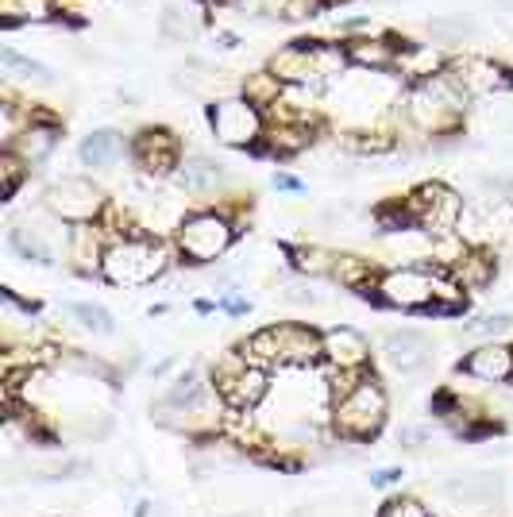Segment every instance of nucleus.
<instances>
[{"label":"nucleus","mask_w":513,"mask_h":517,"mask_svg":"<svg viewBox=\"0 0 513 517\" xmlns=\"http://www.w3.org/2000/svg\"><path fill=\"white\" fill-rule=\"evenodd\" d=\"M135 163L143 166V170H151V174H166L170 166L178 163V143H174V136L162 132V128L143 132V136L135 139Z\"/></svg>","instance_id":"f8f14e48"},{"label":"nucleus","mask_w":513,"mask_h":517,"mask_svg":"<svg viewBox=\"0 0 513 517\" xmlns=\"http://www.w3.org/2000/svg\"><path fill=\"white\" fill-rule=\"evenodd\" d=\"M378 301L398 305V309H429L432 305V274L405 267V271H390L378 282Z\"/></svg>","instance_id":"6e6552de"},{"label":"nucleus","mask_w":513,"mask_h":517,"mask_svg":"<svg viewBox=\"0 0 513 517\" xmlns=\"http://www.w3.org/2000/svg\"><path fill=\"white\" fill-rule=\"evenodd\" d=\"M70 313H74L89 332H101V336H108V332L116 328L112 325V313H108L105 305H93V301H74V305H70Z\"/></svg>","instance_id":"5701e85b"},{"label":"nucleus","mask_w":513,"mask_h":517,"mask_svg":"<svg viewBox=\"0 0 513 517\" xmlns=\"http://www.w3.org/2000/svg\"><path fill=\"white\" fill-rule=\"evenodd\" d=\"M4 16L8 24H16V16H47V0H4Z\"/></svg>","instance_id":"393cba45"},{"label":"nucleus","mask_w":513,"mask_h":517,"mask_svg":"<svg viewBox=\"0 0 513 517\" xmlns=\"http://www.w3.org/2000/svg\"><path fill=\"white\" fill-rule=\"evenodd\" d=\"M321 355V336L313 328L301 325H270L259 328L247 344H243V359L251 363H313Z\"/></svg>","instance_id":"f257e3e1"},{"label":"nucleus","mask_w":513,"mask_h":517,"mask_svg":"<svg viewBox=\"0 0 513 517\" xmlns=\"http://www.w3.org/2000/svg\"><path fill=\"white\" fill-rule=\"evenodd\" d=\"M47 205H51V213L58 220L85 224V220L97 217V209H101V190L93 182H85V178H62L47 193Z\"/></svg>","instance_id":"423d86ee"},{"label":"nucleus","mask_w":513,"mask_h":517,"mask_svg":"<svg viewBox=\"0 0 513 517\" xmlns=\"http://www.w3.org/2000/svg\"><path fill=\"white\" fill-rule=\"evenodd\" d=\"M498 4H506V8H513V0H498Z\"/></svg>","instance_id":"7c9ffc66"},{"label":"nucleus","mask_w":513,"mask_h":517,"mask_svg":"<svg viewBox=\"0 0 513 517\" xmlns=\"http://www.w3.org/2000/svg\"><path fill=\"white\" fill-rule=\"evenodd\" d=\"M378 517H429V514H425V506L413 502V498H394V502L382 506V514Z\"/></svg>","instance_id":"a878e982"},{"label":"nucleus","mask_w":513,"mask_h":517,"mask_svg":"<svg viewBox=\"0 0 513 517\" xmlns=\"http://www.w3.org/2000/svg\"><path fill=\"white\" fill-rule=\"evenodd\" d=\"M166 267H170V255L155 240H120V244L108 247L105 259H101V274H105L112 286L155 282Z\"/></svg>","instance_id":"f03ea898"},{"label":"nucleus","mask_w":513,"mask_h":517,"mask_svg":"<svg viewBox=\"0 0 513 517\" xmlns=\"http://www.w3.org/2000/svg\"><path fill=\"white\" fill-rule=\"evenodd\" d=\"M205 406V382L197 371H186V375H178L174 386L166 390V398H162V409H201Z\"/></svg>","instance_id":"f3484780"},{"label":"nucleus","mask_w":513,"mask_h":517,"mask_svg":"<svg viewBox=\"0 0 513 517\" xmlns=\"http://www.w3.org/2000/svg\"><path fill=\"white\" fill-rule=\"evenodd\" d=\"M209 120H213V136L220 143H228V147H247V143H255L259 132H263V116H259V109L247 97L216 101Z\"/></svg>","instance_id":"39448f33"},{"label":"nucleus","mask_w":513,"mask_h":517,"mask_svg":"<svg viewBox=\"0 0 513 517\" xmlns=\"http://www.w3.org/2000/svg\"><path fill=\"white\" fill-rule=\"evenodd\" d=\"M386 421V394L375 379H359L336 402V429L355 440H371Z\"/></svg>","instance_id":"7ed1b4c3"},{"label":"nucleus","mask_w":513,"mask_h":517,"mask_svg":"<svg viewBox=\"0 0 513 517\" xmlns=\"http://www.w3.org/2000/svg\"><path fill=\"white\" fill-rule=\"evenodd\" d=\"M382 359L398 371V375H417L429 367V336L417 328H402V332H386L382 336Z\"/></svg>","instance_id":"1a4fd4ad"},{"label":"nucleus","mask_w":513,"mask_h":517,"mask_svg":"<svg viewBox=\"0 0 513 517\" xmlns=\"http://www.w3.org/2000/svg\"><path fill=\"white\" fill-rule=\"evenodd\" d=\"M0 62H4L8 74H20V78H31V82H43V85L54 82V74L43 62H31V58H24L16 47H0Z\"/></svg>","instance_id":"412c9836"},{"label":"nucleus","mask_w":513,"mask_h":517,"mask_svg":"<svg viewBox=\"0 0 513 517\" xmlns=\"http://www.w3.org/2000/svg\"><path fill=\"white\" fill-rule=\"evenodd\" d=\"M321 352L340 367V371H359L367 363V340L355 328H332L321 336Z\"/></svg>","instance_id":"9b49d317"},{"label":"nucleus","mask_w":513,"mask_h":517,"mask_svg":"<svg viewBox=\"0 0 513 517\" xmlns=\"http://www.w3.org/2000/svg\"><path fill=\"white\" fill-rule=\"evenodd\" d=\"M274 186H278V190H301V182H297V178H290V174H274Z\"/></svg>","instance_id":"c756f323"},{"label":"nucleus","mask_w":513,"mask_h":517,"mask_svg":"<svg viewBox=\"0 0 513 517\" xmlns=\"http://www.w3.org/2000/svg\"><path fill=\"white\" fill-rule=\"evenodd\" d=\"M120 151H124V139H120V132H112V128H101V132H89V136L81 139L78 155L85 166H108L120 159Z\"/></svg>","instance_id":"4468645a"},{"label":"nucleus","mask_w":513,"mask_h":517,"mask_svg":"<svg viewBox=\"0 0 513 517\" xmlns=\"http://www.w3.org/2000/svg\"><path fill=\"white\" fill-rule=\"evenodd\" d=\"M54 143H58L54 128H27L24 139H20V143H12L8 151H16L24 163H39V159H47V155H51Z\"/></svg>","instance_id":"6ab92c4d"},{"label":"nucleus","mask_w":513,"mask_h":517,"mask_svg":"<svg viewBox=\"0 0 513 517\" xmlns=\"http://www.w3.org/2000/svg\"><path fill=\"white\" fill-rule=\"evenodd\" d=\"M409 213L429 232H448L463 217V205H459L456 193L444 190V186H421V190L409 197Z\"/></svg>","instance_id":"0eeeda50"},{"label":"nucleus","mask_w":513,"mask_h":517,"mask_svg":"<svg viewBox=\"0 0 513 517\" xmlns=\"http://www.w3.org/2000/svg\"><path fill=\"white\" fill-rule=\"evenodd\" d=\"M398 62H402V70L409 74V78H425V74H432V70H436V62H440V58H436V51H432V47L405 43L402 58H398Z\"/></svg>","instance_id":"4be33fe9"},{"label":"nucleus","mask_w":513,"mask_h":517,"mask_svg":"<svg viewBox=\"0 0 513 517\" xmlns=\"http://www.w3.org/2000/svg\"><path fill=\"white\" fill-rule=\"evenodd\" d=\"M463 371L483 382H506L513 375V352L506 344H483L463 359Z\"/></svg>","instance_id":"ddd939ff"},{"label":"nucleus","mask_w":513,"mask_h":517,"mask_svg":"<svg viewBox=\"0 0 513 517\" xmlns=\"http://www.w3.org/2000/svg\"><path fill=\"white\" fill-rule=\"evenodd\" d=\"M459 85H467V89H483V93H494V89H510L513 78L502 70V66H494V62H467V70L459 74Z\"/></svg>","instance_id":"a211bd4d"},{"label":"nucleus","mask_w":513,"mask_h":517,"mask_svg":"<svg viewBox=\"0 0 513 517\" xmlns=\"http://www.w3.org/2000/svg\"><path fill=\"white\" fill-rule=\"evenodd\" d=\"M429 31L436 39H444V43H459L467 31H471V20H463V16H448V20H432Z\"/></svg>","instance_id":"b1692460"},{"label":"nucleus","mask_w":513,"mask_h":517,"mask_svg":"<svg viewBox=\"0 0 513 517\" xmlns=\"http://www.w3.org/2000/svg\"><path fill=\"white\" fill-rule=\"evenodd\" d=\"M178 182L186 193H213L220 182H224V170L213 159H189L182 170H178Z\"/></svg>","instance_id":"dca6fc26"},{"label":"nucleus","mask_w":513,"mask_h":517,"mask_svg":"<svg viewBox=\"0 0 513 517\" xmlns=\"http://www.w3.org/2000/svg\"><path fill=\"white\" fill-rule=\"evenodd\" d=\"M444 494H448V498H456L459 506H486V502L498 494V479H490V475L452 479V483H444Z\"/></svg>","instance_id":"2eb2a0df"},{"label":"nucleus","mask_w":513,"mask_h":517,"mask_svg":"<svg viewBox=\"0 0 513 517\" xmlns=\"http://www.w3.org/2000/svg\"><path fill=\"white\" fill-rule=\"evenodd\" d=\"M267 371L259 367V363H243V367H236L232 375H224V382H220V390H224V398L232 402L236 409H251L263 402V394H267Z\"/></svg>","instance_id":"9d476101"},{"label":"nucleus","mask_w":513,"mask_h":517,"mask_svg":"<svg viewBox=\"0 0 513 517\" xmlns=\"http://www.w3.org/2000/svg\"><path fill=\"white\" fill-rule=\"evenodd\" d=\"M371 483H375V487H394V483H402V467H382V471L371 475Z\"/></svg>","instance_id":"c85d7f7f"},{"label":"nucleus","mask_w":513,"mask_h":517,"mask_svg":"<svg viewBox=\"0 0 513 517\" xmlns=\"http://www.w3.org/2000/svg\"><path fill=\"white\" fill-rule=\"evenodd\" d=\"M4 197H12L16 193V186H20V178H24V166H20V159H16V151H4Z\"/></svg>","instance_id":"bb28decb"},{"label":"nucleus","mask_w":513,"mask_h":517,"mask_svg":"<svg viewBox=\"0 0 513 517\" xmlns=\"http://www.w3.org/2000/svg\"><path fill=\"white\" fill-rule=\"evenodd\" d=\"M8 244L16 247L24 259H31V263H43V267H51L54 263L51 244H43V236L31 232V228H12V232H8Z\"/></svg>","instance_id":"aec40b11"},{"label":"nucleus","mask_w":513,"mask_h":517,"mask_svg":"<svg viewBox=\"0 0 513 517\" xmlns=\"http://www.w3.org/2000/svg\"><path fill=\"white\" fill-rule=\"evenodd\" d=\"M513 325L510 313H498V317H483L479 325H467V332H479V336H498V332H506Z\"/></svg>","instance_id":"cd10ccee"},{"label":"nucleus","mask_w":513,"mask_h":517,"mask_svg":"<svg viewBox=\"0 0 513 517\" xmlns=\"http://www.w3.org/2000/svg\"><path fill=\"white\" fill-rule=\"evenodd\" d=\"M232 244V224L216 213H197L178 224V247L189 263H213Z\"/></svg>","instance_id":"20e7f679"}]
</instances>
